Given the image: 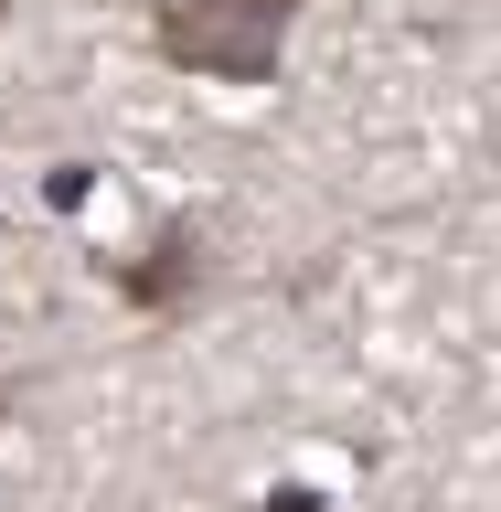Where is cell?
Listing matches in <instances>:
<instances>
[{
    "label": "cell",
    "instance_id": "obj_1",
    "mask_svg": "<svg viewBox=\"0 0 501 512\" xmlns=\"http://www.w3.org/2000/svg\"><path fill=\"white\" fill-rule=\"evenodd\" d=\"M288 11L299 0H182V11H160V54L203 64V75H267Z\"/></svg>",
    "mask_w": 501,
    "mask_h": 512
}]
</instances>
